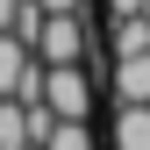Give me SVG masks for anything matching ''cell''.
I'll return each mask as SVG.
<instances>
[{"instance_id":"obj_1","label":"cell","mask_w":150,"mask_h":150,"mask_svg":"<svg viewBox=\"0 0 150 150\" xmlns=\"http://www.w3.org/2000/svg\"><path fill=\"white\" fill-rule=\"evenodd\" d=\"M29 50H36V64H86V57H93L86 7H79V14H43L36 36H29Z\"/></svg>"},{"instance_id":"obj_2","label":"cell","mask_w":150,"mask_h":150,"mask_svg":"<svg viewBox=\"0 0 150 150\" xmlns=\"http://www.w3.org/2000/svg\"><path fill=\"white\" fill-rule=\"evenodd\" d=\"M43 100H50V115L86 122V115H93V79H86V64H43Z\"/></svg>"},{"instance_id":"obj_3","label":"cell","mask_w":150,"mask_h":150,"mask_svg":"<svg viewBox=\"0 0 150 150\" xmlns=\"http://www.w3.org/2000/svg\"><path fill=\"white\" fill-rule=\"evenodd\" d=\"M0 93L7 100H36L43 93V64H36V50L14 29H0Z\"/></svg>"},{"instance_id":"obj_4","label":"cell","mask_w":150,"mask_h":150,"mask_svg":"<svg viewBox=\"0 0 150 150\" xmlns=\"http://www.w3.org/2000/svg\"><path fill=\"white\" fill-rule=\"evenodd\" d=\"M115 150H150V100H115Z\"/></svg>"},{"instance_id":"obj_5","label":"cell","mask_w":150,"mask_h":150,"mask_svg":"<svg viewBox=\"0 0 150 150\" xmlns=\"http://www.w3.org/2000/svg\"><path fill=\"white\" fill-rule=\"evenodd\" d=\"M107 86H115V100H150V50H136V57H115Z\"/></svg>"},{"instance_id":"obj_6","label":"cell","mask_w":150,"mask_h":150,"mask_svg":"<svg viewBox=\"0 0 150 150\" xmlns=\"http://www.w3.org/2000/svg\"><path fill=\"white\" fill-rule=\"evenodd\" d=\"M43 150H100V143H93L86 122H64V115H57V122H50V136H43Z\"/></svg>"},{"instance_id":"obj_7","label":"cell","mask_w":150,"mask_h":150,"mask_svg":"<svg viewBox=\"0 0 150 150\" xmlns=\"http://www.w3.org/2000/svg\"><path fill=\"white\" fill-rule=\"evenodd\" d=\"M22 143H29V115H22V100L0 93V150H22Z\"/></svg>"},{"instance_id":"obj_8","label":"cell","mask_w":150,"mask_h":150,"mask_svg":"<svg viewBox=\"0 0 150 150\" xmlns=\"http://www.w3.org/2000/svg\"><path fill=\"white\" fill-rule=\"evenodd\" d=\"M36 7H43V14H79L86 0H36Z\"/></svg>"},{"instance_id":"obj_9","label":"cell","mask_w":150,"mask_h":150,"mask_svg":"<svg viewBox=\"0 0 150 150\" xmlns=\"http://www.w3.org/2000/svg\"><path fill=\"white\" fill-rule=\"evenodd\" d=\"M150 0H107V14H143Z\"/></svg>"},{"instance_id":"obj_10","label":"cell","mask_w":150,"mask_h":150,"mask_svg":"<svg viewBox=\"0 0 150 150\" xmlns=\"http://www.w3.org/2000/svg\"><path fill=\"white\" fill-rule=\"evenodd\" d=\"M14 7H22V0H0V29H14Z\"/></svg>"},{"instance_id":"obj_11","label":"cell","mask_w":150,"mask_h":150,"mask_svg":"<svg viewBox=\"0 0 150 150\" xmlns=\"http://www.w3.org/2000/svg\"><path fill=\"white\" fill-rule=\"evenodd\" d=\"M143 22H150V7H143Z\"/></svg>"}]
</instances>
